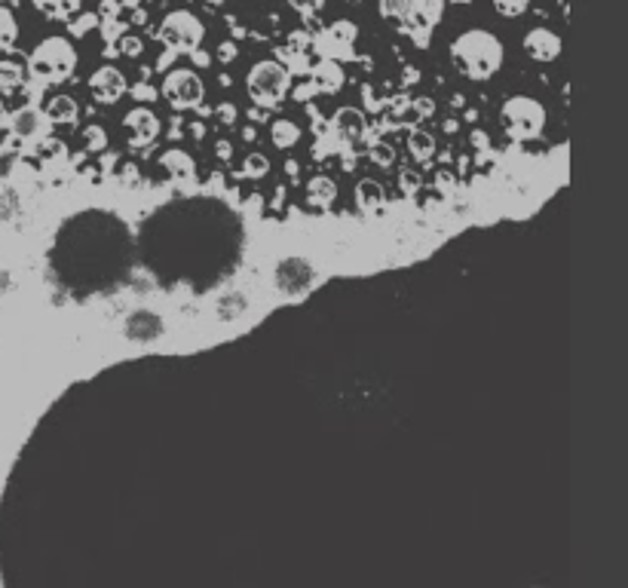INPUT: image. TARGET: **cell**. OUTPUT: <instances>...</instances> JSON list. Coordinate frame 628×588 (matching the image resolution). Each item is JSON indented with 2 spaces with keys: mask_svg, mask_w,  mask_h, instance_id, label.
<instances>
[{
  "mask_svg": "<svg viewBox=\"0 0 628 588\" xmlns=\"http://www.w3.org/2000/svg\"><path fill=\"white\" fill-rule=\"evenodd\" d=\"M371 160H374L377 166H390V163L396 160V151H393L390 144H383V141H380V144L371 147Z\"/></svg>",
  "mask_w": 628,
  "mask_h": 588,
  "instance_id": "obj_28",
  "label": "cell"
},
{
  "mask_svg": "<svg viewBox=\"0 0 628 588\" xmlns=\"http://www.w3.org/2000/svg\"><path fill=\"white\" fill-rule=\"evenodd\" d=\"M243 138H246V141H252V138H255V129H252V126H246V129H243Z\"/></svg>",
  "mask_w": 628,
  "mask_h": 588,
  "instance_id": "obj_42",
  "label": "cell"
},
{
  "mask_svg": "<svg viewBox=\"0 0 628 588\" xmlns=\"http://www.w3.org/2000/svg\"><path fill=\"white\" fill-rule=\"evenodd\" d=\"M408 154L414 163H429L432 157H436V138H432L429 132H411L408 135Z\"/></svg>",
  "mask_w": 628,
  "mask_h": 588,
  "instance_id": "obj_20",
  "label": "cell"
},
{
  "mask_svg": "<svg viewBox=\"0 0 628 588\" xmlns=\"http://www.w3.org/2000/svg\"><path fill=\"white\" fill-rule=\"evenodd\" d=\"M22 86H25V68L13 59L0 62V95H13Z\"/></svg>",
  "mask_w": 628,
  "mask_h": 588,
  "instance_id": "obj_21",
  "label": "cell"
},
{
  "mask_svg": "<svg viewBox=\"0 0 628 588\" xmlns=\"http://www.w3.org/2000/svg\"><path fill=\"white\" fill-rule=\"evenodd\" d=\"M494 10L503 19H518L527 10V0H494Z\"/></svg>",
  "mask_w": 628,
  "mask_h": 588,
  "instance_id": "obj_26",
  "label": "cell"
},
{
  "mask_svg": "<svg viewBox=\"0 0 628 588\" xmlns=\"http://www.w3.org/2000/svg\"><path fill=\"white\" fill-rule=\"evenodd\" d=\"M34 10H40L46 19H71L80 13L83 0H31Z\"/></svg>",
  "mask_w": 628,
  "mask_h": 588,
  "instance_id": "obj_18",
  "label": "cell"
},
{
  "mask_svg": "<svg viewBox=\"0 0 628 588\" xmlns=\"http://www.w3.org/2000/svg\"><path fill=\"white\" fill-rule=\"evenodd\" d=\"M120 49H123V53H126V56H132V59L144 53V46H141V40H138V37H123Z\"/></svg>",
  "mask_w": 628,
  "mask_h": 588,
  "instance_id": "obj_34",
  "label": "cell"
},
{
  "mask_svg": "<svg viewBox=\"0 0 628 588\" xmlns=\"http://www.w3.org/2000/svg\"><path fill=\"white\" fill-rule=\"evenodd\" d=\"M190 56H193V62H197L200 68H206V65H209V56H206V53H200V49H193Z\"/></svg>",
  "mask_w": 628,
  "mask_h": 588,
  "instance_id": "obj_38",
  "label": "cell"
},
{
  "mask_svg": "<svg viewBox=\"0 0 628 588\" xmlns=\"http://www.w3.org/2000/svg\"><path fill=\"white\" fill-rule=\"evenodd\" d=\"M160 166L178 181V184H187L197 178V163H193V157L187 151H181V147H169V151L160 157Z\"/></svg>",
  "mask_w": 628,
  "mask_h": 588,
  "instance_id": "obj_13",
  "label": "cell"
},
{
  "mask_svg": "<svg viewBox=\"0 0 628 588\" xmlns=\"http://www.w3.org/2000/svg\"><path fill=\"white\" fill-rule=\"evenodd\" d=\"M353 4H356V0H353Z\"/></svg>",
  "mask_w": 628,
  "mask_h": 588,
  "instance_id": "obj_45",
  "label": "cell"
},
{
  "mask_svg": "<svg viewBox=\"0 0 628 588\" xmlns=\"http://www.w3.org/2000/svg\"><path fill=\"white\" fill-rule=\"evenodd\" d=\"M319 92H337L344 86V71H341V65H337L334 59H322L316 68H313V80H310Z\"/></svg>",
  "mask_w": 628,
  "mask_h": 588,
  "instance_id": "obj_15",
  "label": "cell"
},
{
  "mask_svg": "<svg viewBox=\"0 0 628 588\" xmlns=\"http://www.w3.org/2000/svg\"><path fill=\"white\" fill-rule=\"evenodd\" d=\"M28 71L40 83H65L77 71V49L68 37H46L31 49Z\"/></svg>",
  "mask_w": 628,
  "mask_h": 588,
  "instance_id": "obj_3",
  "label": "cell"
},
{
  "mask_svg": "<svg viewBox=\"0 0 628 588\" xmlns=\"http://www.w3.org/2000/svg\"><path fill=\"white\" fill-rule=\"evenodd\" d=\"M288 86H292V71H288L282 62L276 59H264L258 62L249 77H246V89H249V98L264 108V111H276L282 102H285V95H288Z\"/></svg>",
  "mask_w": 628,
  "mask_h": 588,
  "instance_id": "obj_4",
  "label": "cell"
},
{
  "mask_svg": "<svg viewBox=\"0 0 628 588\" xmlns=\"http://www.w3.org/2000/svg\"><path fill=\"white\" fill-rule=\"evenodd\" d=\"M380 16L393 19L420 46L429 43V34L445 16V0H380Z\"/></svg>",
  "mask_w": 628,
  "mask_h": 588,
  "instance_id": "obj_2",
  "label": "cell"
},
{
  "mask_svg": "<svg viewBox=\"0 0 628 588\" xmlns=\"http://www.w3.org/2000/svg\"><path fill=\"white\" fill-rule=\"evenodd\" d=\"M215 157H218V160H221V163H227V160H230V157H233V144H230V141H224V138H221V141H218V144H215Z\"/></svg>",
  "mask_w": 628,
  "mask_h": 588,
  "instance_id": "obj_35",
  "label": "cell"
},
{
  "mask_svg": "<svg viewBox=\"0 0 628 588\" xmlns=\"http://www.w3.org/2000/svg\"><path fill=\"white\" fill-rule=\"evenodd\" d=\"M163 98L175 108V111H190L200 108L206 98V83L197 71L190 68H175L166 74L163 80Z\"/></svg>",
  "mask_w": 628,
  "mask_h": 588,
  "instance_id": "obj_7",
  "label": "cell"
},
{
  "mask_svg": "<svg viewBox=\"0 0 628 588\" xmlns=\"http://www.w3.org/2000/svg\"><path fill=\"white\" fill-rule=\"evenodd\" d=\"M359 37V28L350 22V19H337L331 22L325 31H319L313 37V46H316V53L322 59H350L353 56V43Z\"/></svg>",
  "mask_w": 628,
  "mask_h": 588,
  "instance_id": "obj_8",
  "label": "cell"
},
{
  "mask_svg": "<svg viewBox=\"0 0 628 588\" xmlns=\"http://www.w3.org/2000/svg\"><path fill=\"white\" fill-rule=\"evenodd\" d=\"M334 129L344 138H359L365 132V114L356 111V108H341L334 114Z\"/></svg>",
  "mask_w": 628,
  "mask_h": 588,
  "instance_id": "obj_19",
  "label": "cell"
},
{
  "mask_svg": "<svg viewBox=\"0 0 628 588\" xmlns=\"http://www.w3.org/2000/svg\"><path fill=\"white\" fill-rule=\"evenodd\" d=\"M16 37H19L16 16H13L7 7H0V53H13Z\"/></svg>",
  "mask_w": 628,
  "mask_h": 588,
  "instance_id": "obj_23",
  "label": "cell"
},
{
  "mask_svg": "<svg viewBox=\"0 0 628 588\" xmlns=\"http://www.w3.org/2000/svg\"><path fill=\"white\" fill-rule=\"evenodd\" d=\"M126 129H129V141H132V147H144V144H154L157 138H160V129H163V123H160V117L151 111V108H135V111H129L126 114Z\"/></svg>",
  "mask_w": 628,
  "mask_h": 588,
  "instance_id": "obj_10",
  "label": "cell"
},
{
  "mask_svg": "<svg viewBox=\"0 0 628 588\" xmlns=\"http://www.w3.org/2000/svg\"><path fill=\"white\" fill-rule=\"evenodd\" d=\"M402 187H405V190H417V178L405 175V178H402Z\"/></svg>",
  "mask_w": 628,
  "mask_h": 588,
  "instance_id": "obj_41",
  "label": "cell"
},
{
  "mask_svg": "<svg viewBox=\"0 0 628 588\" xmlns=\"http://www.w3.org/2000/svg\"><path fill=\"white\" fill-rule=\"evenodd\" d=\"M337 200V184L328 178V175H316L310 184H307V203L313 209H331Z\"/></svg>",
  "mask_w": 628,
  "mask_h": 588,
  "instance_id": "obj_16",
  "label": "cell"
},
{
  "mask_svg": "<svg viewBox=\"0 0 628 588\" xmlns=\"http://www.w3.org/2000/svg\"><path fill=\"white\" fill-rule=\"evenodd\" d=\"M356 203H359V209H365V212L380 209V203H383V187H380L377 181H371V178L359 181V184H356Z\"/></svg>",
  "mask_w": 628,
  "mask_h": 588,
  "instance_id": "obj_22",
  "label": "cell"
},
{
  "mask_svg": "<svg viewBox=\"0 0 628 588\" xmlns=\"http://www.w3.org/2000/svg\"><path fill=\"white\" fill-rule=\"evenodd\" d=\"M215 117H218V123H221V126H233V123L239 120V111H236V105H233V102H224V105H218V108H215Z\"/></svg>",
  "mask_w": 628,
  "mask_h": 588,
  "instance_id": "obj_30",
  "label": "cell"
},
{
  "mask_svg": "<svg viewBox=\"0 0 628 588\" xmlns=\"http://www.w3.org/2000/svg\"><path fill=\"white\" fill-rule=\"evenodd\" d=\"M236 53H239V49H236V46H233V43L227 40V43H221V46H218V53H215V59H218L221 65H230V62L236 59Z\"/></svg>",
  "mask_w": 628,
  "mask_h": 588,
  "instance_id": "obj_33",
  "label": "cell"
},
{
  "mask_svg": "<svg viewBox=\"0 0 628 588\" xmlns=\"http://www.w3.org/2000/svg\"><path fill=\"white\" fill-rule=\"evenodd\" d=\"M206 4H212V7H221V4H227V0H206Z\"/></svg>",
  "mask_w": 628,
  "mask_h": 588,
  "instance_id": "obj_43",
  "label": "cell"
},
{
  "mask_svg": "<svg viewBox=\"0 0 628 588\" xmlns=\"http://www.w3.org/2000/svg\"><path fill=\"white\" fill-rule=\"evenodd\" d=\"M451 62L469 80H491L503 68V43L491 31H463L451 43Z\"/></svg>",
  "mask_w": 628,
  "mask_h": 588,
  "instance_id": "obj_1",
  "label": "cell"
},
{
  "mask_svg": "<svg viewBox=\"0 0 628 588\" xmlns=\"http://www.w3.org/2000/svg\"><path fill=\"white\" fill-rule=\"evenodd\" d=\"M89 89H92V95L99 98L102 105H117L120 98L129 92V83H126V74L120 68L105 65V68H99L89 77Z\"/></svg>",
  "mask_w": 628,
  "mask_h": 588,
  "instance_id": "obj_9",
  "label": "cell"
},
{
  "mask_svg": "<svg viewBox=\"0 0 628 588\" xmlns=\"http://www.w3.org/2000/svg\"><path fill=\"white\" fill-rule=\"evenodd\" d=\"M270 141H273V147H279V151H288V147H295V144L301 141V126H298L295 120H288V117L273 120V126H270Z\"/></svg>",
  "mask_w": 628,
  "mask_h": 588,
  "instance_id": "obj_17",
  "label": "cell"
},
{
  "mask_svg": "<svg viewBox=\"0 0 628 588\" xmlns=\"http://www.w3.org/2000/svg\"><path fill=\"white\" fill-rule=\"evenodd\" d=\"M190 135L200 141V138L206 135V126H203V123H190Z\"/></svg>",
  "mask_w": 628,
  "mask_h": 588,
  "instance_id": "obj_39",
  "label": "cell"
},
{
  "mask_svg": "<svg viewBox=\"0 0 628 588\" xmlns=\"http://www.w3.org/2000/svg\"><path fill=\"white\" fill-rule=\"evenodd\" d=\"M500 123L509 138L534 141L546 129V108L530 95H515V98H506V105L500 108Z\"/></svg>",
  "mask_w": 628,
  "mask_h": 588,
  "instance_id": "obj_5",
  "label": "cell"
},
{
  "mask_svg": "<svg viewBox=\"0 0 628 588\" xmlns=\"http://www.w3.org/2000/svg\"><path fill=\"white\" fill-rule=\"evenodd\" d=\"M288 7H292L295 13H301V16H313L325 7V0H288Z\"/></svg>",
  "mask_w": 628,
  "mask_h": 588,
  "instance_id": "obj_29",
  "label": "cell"
},
{
  "mask_svg": "<svg viewBox=\"0 0 628 588\" xmlns=\"http://www.w3.org/2000/svg\"><path fill=\"white\" fill-rule=\"evenodd\" d=\"M206 37V25L200 22L197 13L190 10H175L163 19V28H160V40L175 49V53H193V49H200Z\"/></svg>",
  "mask_w": 628,
  "mask_h": 588,
  "instance_id": "obj_6",
  "label": "cell"
},
{
  "mask_svg": "<svg viewBox=\"0 0 628 588\" xmlns=\"http://www.w3.org/2000/svg\"><path fill=\"white\" fill-rule=\"evenodd\" d=\"M157 95H160V92H157L151 83H135V86H132V98H135L138 105H141V102H144V105L157 102Z\"/></svg>",
  "mask_w": 628,
  "mask_h": 588,
  "instance_id": "obj_27",
  "label": "cell"
},
{
  "mask_svg": "<svg viewBox=\"0 0 628 588\" xmlns=\"http://www.w3.org/2000/svg\"><path fill=\"white\" fill-rule=\"evenodd\" d=\"M46 120H50V126H71L77 123L80 117V105L74 102L71 95H56L50 105H46Z\"/></svg>",
  "mask_w": 628,
  "mask_h": 588,
  "instance_id": "obj_14",
  "label": "cell"
},
{
  "mask_svg": "<svg viewBox=\"0 0 628 588\" xmlns=\"http://www.w3.org/2000/svg\"><path fill=\"white\" fill-rule=\"evenodd\" d=\"M95 25H99V16H92V13H86V16H80L74 25H71V34L74 37H83V34H89Z\"/></svg>",
  "mask_w": 628,
  "mask_h": 588,
  "instance_id": "obj_31",
  "label": "cell"
},
{
  "mask_svg": "<svg viewBox=\"0 0 628 588\" xmlns=\"http://www.w3.org/2000/svg\"><path fill=\"white\" fill-rule=\"evenodd\" d=\"M178 53H175V49H172V53H163V59L157 62V71H166L169 65H172V59H175Z\"/></svg>",
  "mask_w": 628,
  "mask_h": 588,
  "instance_id": "obj_37",
  "label": "cell"
},
{
  "mask_svg": "<svg viewBox=\"0 0 628 588\" xmlns=\"http://www.w3.org/2000/svg\"><path fill=\"white\" fill-rule=\"evenodd\" d=\"M457 4H466V0H457Z\"/></svg>",
  "mask_w": 628,
  "mask_h": 588,
  "instance_id": "obj_44",
  "label": "cell"
},
{
  "mask_svg": "<svg viewBox=\"0 0 628 588\" xmlns=\"http://www.w3.org/2000/svg\"><path fill=\"white\" fill-rule=\"evenodd\" d=\"M524 49L534 62H555L561 56V37L549 28H534L524 37Z\"/></svg>",
  "mask_w": 628,
  "mask_h": 588,
  "instance_id": "obj_11",
  "label": "cell"
},
{
  "mask_svg": "<svg viewBox=\"0 0 628 588\" xmlns=\"http://www.w3.org/2000/svg\"><path fill=\"white\" fill-rule=\"evenodd\" d=\"M267 172H270V160L264 154H249L243 160V178L258 181V178H267Z\"/></svg>",
  "mask_w": 628,
  "mask_h": 588,
  "instance_id": "obj_24",
  "label": "cell"
},
{
  "mask_svg": "<svg viewBox=\"0 0 628 588\" xmlns=\"http://www.w3.org/2000/svg\"><path fill=\"white\" fill-rule=\"evenodd\" d=\"M285 172H288V175H292V178H298V172H301L298 160H285Z\"/></svg>",
  "mask_w": 628,
  "mask_h": 588,
  "instance_id": "obj_40",
  "label": "cell"
},
{
  "mask_svg": "<svg viewBox=\"0 0 628 588\" xmlns=\"http://www.w3.org/2000/svg\"><path fill=\"white\" fill-rule=\"evenodd\" d=\"M469 141H472L475 151H488V147H491V135H488L485 129H472Z\"/></svg>",
  "mask_w": 628,
  "mask_h": 588,
  "instance_id": "obj_32",
  "label": "cell"
},
{
  "mask_svg": "<svg viewBox=\"0 0 628 588\" xmlns=\"http://www.w3.org/2000/svg\"><path fill=\"white\" fill-rule=\"evenodd\" d=\"M319 89L313 86V83H304V86H298L295 89V98H298V102H310V95H316Z\"/></svg>",
  "mask_w": 628,
  "mask_h": 588,
  "instance_id": "obj_36",
  "label": "cell"
},
{
  "mask_svg": "<svg viewBox=\"0 0 628 588\" xmlns=\"http://www.w3.org/2000/svg\"><path fill=\"white\" fill-rule=\"evenodd\" d=\"M7 123H10V129L19 135V138H37V135H43L46 132V126H50V120H46V114L37 108V105H28V108H19L16 114H10L7 117Z\"/></svg>",
  "mask_w": 628,
  "mask_h": 588,
  "instance_id": "obj_12",
  "label": "cell"
},
{
  "mask_svg": "<svg viewBox=\"0 0 628 588\" xmlns=\"http://www.w3.org/2000/svg\"><path fill=\"white\" fill-rule=\"evenodd\" d=\"M83 141H86L89 151L99 154V151H105V147H108V132H105L99 123H92V126L83 129Z\"/></svg>",
  "mask_w": 628,
  "mask_h": 588,
  "instance_id": "obj_25",
  "label": "cell"
}]
</instances>
